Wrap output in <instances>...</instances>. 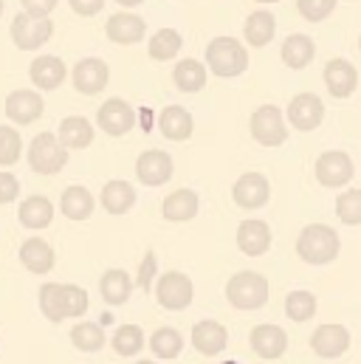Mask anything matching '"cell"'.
Masks as SVG:
<instances>
[{"label": "cell", "mask_w": 361, "mask_h": 364, "mask_svg": "<svg viewBox=\"0 0 361 364\" xmlns=\"http://www.w3.org/2000/svg\"><path fill=\"white\" fill-rule=\"evenodd\" d=\"M192 296H195V288H192V279L180 272H167L158 277L156 282V299L161 308L167 311H183L192 305Z\"/></svg>", "instance_id": "7"}, {"label": "cell", "mask_w": 361, "mask_h": 364, "mask_svg": "<svg viewBox=\"0 0 361 364\" xmlns=\"http://www.w3.org/2000/svg\"><path fill=\"white\" fill-rule=\"evenodd\" d=\"M116 3H122L124 9H133V6H141L144 0H116Z\"/></svg>", "instance_id": "47"}, {"label": "cell", "mask_w": 361, "mask_h": 364, "mask_svg": "<svg viewBox=\"0 0 361 364\" xmlns=\"http://www.w3.org/2000/svg\"><path fill=\"white\" fill-rule=\"evenodd\" d=\"M68 3L80 17H93L104 9V0H68Z\"/></svg>", "instance_id": "46"}, {"label": "cell", "mask_w": 361, "mask_h": 364, "mask_svg": "<svg viewBox=\"0 0 361 364\" xmlns=\"http://www.w3.org/2000/svg\"><path fill=\"white\" fill-rule=\"evenodd\" d=\"M359 51H361V34H359Z\"/></svg>", "instance_id": "52"}, {"label": "cell", "mask_w": 361, "mask_h": 364, "mask_svg": "<svg viewBox=\"0 0 361 364\" xmlns=\"http://www.w3.org/2000/svg\"><path fill=\"white\" fill-rule=\"evenodd\" d=\"M158 274V260H156V252H147L141 266H139V277H136V285L141 291H150L153 288V277Z\"/></svg>", "instance_id": "43"}, {"label": "cell", "mask_w": 361, "mask_h": 364, "mask_svg": "<svg viewBox=\"0 0 361 364\" xmlns=\"http://www.w3.org/2000/svg\"><path fill=\"white\" fill-rule=\"evenodd\" d=\"M274 31H276V20L269 9H257L246 17V26H243V37L252 48H263L274 40Z\"/></svg>", "instance_id": "25"}, {"label": "cell", "mask_w": 361, "mask_h": 364, "mask_svg": "<svg viewBox=\"0 0 361 364\" xmlns=\"http://www.w3.org/2000/svg\"><path fill=\"white\" fill-rule=\"evenodd\" d=\"M232 198L240 209H263L271 198V183L263 173H246L240 176L235 189H232Z\"/></svg>", "instance_id": "13"}, {"label": "cell", "mask_w": 361, "mask_h": 364, "mask_svg": "<svg viewBox=\"0 0 361 364\" xmlns=\"http://www.w3.org/2000/svg\"><path fill=\"white\" fill-rule=\"evenodd\" d=\"M40 311L45 314L48 322L60 325L63 319H68V311H65V291L60 282H45L40 288Z\"/></svg>", "instance_id": "33"}, {"label": "cell", "mask_w": 361, "mask_h": 364, "mask_svg": "<svg viewBox=\"0 0 361 364\" xmlns=\"http://www.w3.org/2000/svg\"><path fill=\"white\" fill-rule=\"evenodd\" d=\"M223 364H240V362H223Z\"/></svg>", "instance_id": "51"}, {"label": "cell", "mask_w": 361, "mask_h": 364, "mask_svg": "<svg viewBox=\"0 0 361 364\" xmlns=\"http://www.w3.org/2000/svg\"><path fill=\"white\" fill-rule=\"evenodd\" d=\"M158 130L164 133V139L170 141H186L195 130V122H192V113L180 105H170L161 110L158 116Z\"/></svg>", "instance_id": "22"}, {"label": "cell", "mask_w": 361, "mask_h": 364, "mask_svg": "<svg viewBox=\"0 0 361 364\" xmlns=\"http://www.w3.org/2000/svg\"><path fill=\"white\" fill-rule=\"evenodd\" d=\"M316 314V296L311 291H291L285 296V316L291 322H308Z\"/></svg>", "instance_id": "37"}, {"label": "cell", "mask_w": 361, "mask_h": 364, "mask_svg": "<svg viewBox=\"0 0 361 364\" xmlns=\"http://www.w3.org/2000/svg\"><path fill=\"white\" fill-rule=\"evenodd\" d=\"M136 178L144 186H161L173 178V156L164 150H144L136 161Z\"/></svg>", "instance_id": "14"}, {"label": "cell", "mask_w": 361, "mask_h": 364, "mask_svg": "<svg viewBox=\"0 0 361 364\" xmlns=\"http://www.w3.org/2000/svg\"><path fill=\"white\" fill-rule=\"evenodd\" d=\"M45 110V102L43 96L34 91H14L6 96V116L14 122V124H31L43 116Z\"/></svg>", "instance_id": "17"}, {"label": "cell", "mask_w": 361, "mask_h": 364, "mask_svg": "<svg viewBox=\"0 0 361 364\" xmlns=\"http://www.w3.org/2000/svg\"><path fill=\"white\" fill-rule=\"evenodd\" d=\"M336 215L342 223L347 226H359L361 223V189H347L339 195L336 200Z\"/></svg>", "instance_id": "40"}, {"label": "cell", "mask_w": 361, "mask_h": 364, "mask_svg": "<svg viewBox=\"0 0 361 364\" xmlns=\"http://www.w3.org/2000/svg\"><path fill=\"white\" fill-rule=\"evenodd\" d=\"M54 34V23L48 17H31L26 11H20L14 20H11V43L20 48V51H34V48H43Z\"/></svg>", "instance_id": "6"}, {"label": "cell", "mask_w": 361, "mask_h": 364, "mask_svg": "<svg viewBox=\"0 0 361 364\" xmlns=\"http://www.w3.org/2000/svg\"><path fill=\"white\" fill-rule=\"evenodd\" d=\"M325 85H328L330 96L347 99L350 93L356 91V85H359V74H356L353 63H347V60H330L325 65Z\"/></svg>", "instance_id": "20"}, {"label": "cell", "mask_w": 361, "mask_h": 364, "mask_svg": "<svg viewBox=\"0 0 361 364\" xmlns=\"http://www.w3.org/2000/svg\"><path fill=\"white\" fill-rule=\"evenodd\" d=\"M57 136L68 150H85L93 141V127L85 116H68V119H63Z\"/></svg>", "instance_id": "31"}, {"label": "cell", "mask_w": 361, "mask_h": 364, "mask_svg": "<svg viewBox=\"0 0 361 364\" xmlns=\"http://www.w3.org/2000/svg\"><path fill=\"white\" fill-rule=\"evenodd\" d=\"M180 46H183L180 31H176V28H158L150 37V57L158 60V63H167V60L178 57Z\"/></svg>", "instance_id": "34"}, {"label": "cell", "mask_w": 361, "mask_h": 364, "mask_svg": "<svg viewBox=\"0 0 361 364\" xmlns=\"http://www.w3.org/2000/svg\"><path fill=\"white\" fill-rule=\"evenodd\" d=\"M99 291H102V299L107 305H124L130 299V294H133V279L122 269H110V272L102 274Z\"/></svg>", "instance_id": "28"}, {"label": "cell", "mask_w": 361, "mask_h": 364, "mask_svg": "<svg viewBox=\"0 0 361 364\" xmlns=\"http://www.w3.org/2000/svg\"><path fill=\"white\" fill-rule=\"evenodd\" d=\"M285 116H288V122H291L293 130L311 133V130H316V127L322 124V119H325V105H322V99H319L316 93H296V96L288 102Z\"/></svg>", "instance_id": "9"}, {"label": "cell", "mask_w": 361, "mask_h": 364, "mask_svg": "<svg viewBox=\"0 0 361 364\" xmlns=\"http://www.w3.org/2000/svg\"><path fill=\"white\" fill-rule=\"evenodd\" d=\"M229 345V331L215 322V319H203L192 328V348L200 353V356H217L223 353Z\"/></svg>", "instance_id": "16"}, {"label": "cell", "mask_w": 361, "mask_h": 364, "mask_svg": "<svg viewBox=\"0 0 361 364\" xmlns=\"http://www.w3.org/2000/svg\"><path fill=\"white\" fill-rule=\"evenodd\" d=\"M269 279L257 272H240L226 282V299L237 311H257L269 302Z\"/></svg>", "instance_id": "3"}, {"label": "cell", "mask_w": 361, "mask_h": 364, "mask_svg": "<svg viewBox=\"0 0 361 364\" xmlns=\"http://www.w3.org/2000/svg\"><path fill=\"white\" fill-rule=\"evenodd\" d=\"M339 252H342V240L325 223H311L296 237V255L308 266H328L339 257Z\"/></svg>", "instance_id": "1"}, {"label": "cell", "mask_w": 361, "mask_h": 364, "mask_svg": "<svg viewBox=\"0 0 361 364\" xmlns=\"http://www.w3.org/2000/svg\"><path fill=\"white\" fill-rule=\"evenodd\" d=\"M313 57H316V46H313V40L308 34H291V37H285V43H282V63L288 68L302 71V68H308L313 63Z\"/></svg>", "instance_id": "26"}, {"label": "cell", "mask_w": 361, "mask_h": 364, "mask_svg": "<svg viewBox=\"0 0 361 364\" xmlns=\"http://www.w3.org/2000/svg\"><path fill=\"white\" fill-rule=\"evenodd\" d=\"M63 291H65V311H68V316H82V314H88V291L82 288V285H63Z\"/></svg>", "instance_id": "42"}, {"label": "cell", "mask_w": 361, "mask_h": 364, "mask_svg": "<svg viewBox=\"0 0 361 364\" xmlns=\"http://www.w3.org/2000/svg\"><path fill=\"white\" fill-rule=\"evenodd\" d=\"M96 124H99L107 136H124V133H130V130L136 127V110H133L124 99L113 96V99H107V102L99 107Z\"/></svg>", "instance_id": "10"}, {"label": "cell", "mask_w": 361, "mask_h": 364, "mask_svg": "<svg viewBox=\"0 0 361 364\" xmlns=\"http://www.w3.org/2000/svg\"><path fill=\"white\" fill-rule=\"evenodd\" d=\"M313 173H316V181L322 183V186L339 189V186L353 181V173H356V170H353V161H350L347 153H342V150H328V153H322V156L316 159Z\"/></svg>", "instance_id": "8"}, {"label": "cell", "mask_w": 361, "mask_h": 364, "mask_svg": "<svg viewBox=\"0 0 361 364\" xmlns=\"http://www.w3.org/2000/svg\"><path fill=\"white\" fill-rule=\"evenodd\" d=\"M17 218L26 229H45L51 220H54V203L43 195H31L20 203L17 209Z\"/></svg>", "instance_id": "27"}, {"label": "cell", "mask_w": 361, "mask_h": 364, "mask_svg": "<svg viewBox=\"0 0 361 364\" xmlns=\"http://www.w3.org/2000/svg\"><path fill=\"white\" fill-rule=\"evenodd\" d=\"M104 34H107V40L116 43V46H133V43H141V40H144L147 23H144L139 14H133V11H119V14H113V17L107 20Z\"/></svg>", "instance_id": "15"}, {"label": "cell", "mask_w": 361, "mask_h": 364, "mask_svg": "<svg viewBox=\"0 0 361 364\" xmlns=\"http://www.w3.org/2000/svg\"><path fill=\"white\" fill-rule=\"evenodd\" d=\"M206 71L209 68H203V63L198 60H180L173 68V82L183 93H198L206 88Z\"/></svg>", "instance_id": "32"}, {"label": "cell", "mask_w": 361, "mask_h": 364, "mask_svg": "<svg viewBox=\"0 0 361 364\" xmlns=\"http://www.w3.org/2000/svg\"><path fill=\"white\" fill-rule=\"evenodd\" d=\"M68 164V147L54 133H40L28 144V167L37 176H57Z\"/></svg>", "instance_id": "4"}, {"label": "cell", "mask_w": 361, "mask_h": 364, "mask_svg": "<svg viewBox=\"0 0 361 364\" xmlns=\"http://www.w3.org/2000/svg\"><path fill=\"white\" fill-rule=\"evenodd\" d=\"M350 348V333L345 325H319L311 333V350L319 359H339Z\"/></svg>", "instance_id": "12"}, {"label": "cell", "mask_w": 361, "mask_h": 364, "mask_svg": "<svg viewBox=\"0 0 361 364\" xmlns=\"http://www.w3.org/2000/svg\"><path fill=\"white\" fill-rule=\"evenodd\" d=\"M206 68L220 80H235L249 68V48L235 37H215L206 46Z\"/></svg>", "instance_id": "2"}, {"label": "cell", "mask_w": 361, "mask_h": 364, "mask_svg": "<svg viewBox=\"0 0 361 364\" xmlns=\"http://www.w3.org/2000/svg\"><path fill=\"white\" fill-rule=\"evenodd\" d=\"M249 130H252V139L263 147H279L285 144L288 139V127H285V116L276 105H263L252 113V122H249Z\"/></svg>", "instance_id": "5"}, {"label": "cell", "mask_w": 361, "mask_h": 364, "mask_svg": "<svg viewBox=\"0 0 361 364\" xmlns=\"http://www.w3.org/2000/svg\"><path fill=\"white\" fill-rule=\"evenodd\" d=\"M0 14H3V0H0Z\"/></svg>", "instance_id": "50"}, {"label": "cell", "mask_w": 361, "mask_h": 364, "mask_svg": "<svg viewBox=\"0 0 361 364\" xmlns=\"http://www.w3.org/2000/svg\"><path fill=\"white\" fill-rule=\"evenodd\" d=\"M93 206H96V200H93V195H90L85 186H68L65 192H63V198H60V209H63V215L68 218V220H88L90 215H93Z\"/></svg>", "instance_id": "30"}, {"label": "cell", "mask_w": 361, "mask_h": 364, "mask_svg": "<svg viewBox=\"0 0 361 364\" xmlns=\"http://www.w3.org/2000/svg\"><path fill=\"white\" fill-rule=\"evenodd\" d=\"M20 3H23V11L31 17H48L57 9V0H20Z\"/></svg>", "instance_id": "45"}, {"label": "cell", "mask_w": 361, "mask_h": 364, "mask_svg": "<svg viewBox=\"0 0 361 364\" xmlns=\"http://www.w3.org/2000/svg\"><path fill=\"white\" fill-rule=\"evenodd\" d=\"M198 209H200V198H198L195 189H176V192H170L164 198V206H161V212H164V218L170 223L192 220L198 215Z\"/></svg>", "instance_id": "23"}, {"label": "cell", "mask_w": 361, "mask_h": 364, "mask_svg": "<svg viewBox=\"0 0 361 364\" xmlns=\"http://www.w3.org/2000/svg\"><path fill=\"white\" fill-rule=\"evenodd\" d=\"M102 206L110 215H127L136 206V189L127 181H107L102 189Z\"/></svg>", "instance_id": "29"}, {"label": "cell", "mask_w": 361, "mask_h": 364, "mask_svg": "<svg viewBox=\"0 0 361 364\" xmlns=\"http://www.w3.org/2000/svg\"><path fill=\"white\" fill-rule=\"evenodd\" d=\"M104 342H107L104 331H102L99 325H93V322H80V325H74V331H71V345H74L77 350H82V353H96V350H102Z\"/></svg>", "instance_id": "35"}, {"label": "cell", "mask_w": 361, "mask_h": 364, "mask_svg": "<svg viewBox=\"0 0 361 364\" xmlns=\"http://www.w3.org/2000/svg\"><path fill=\"white\" fill-rule=\"evenodd\" d=\"M150 350L156 353V359H176L183 350V336L176 328H158L150 336Z\"/></svg>", "instance_id": "36"}, {"label": "cell", "mask_w": 361, "mask_h": 364, "mask_svg": "<svg viewBox=\"0 0 361 364\" xmlns=\"http://www.w3.org/2000/svg\"><path fill=\"white\" fill-rule=\"evenodd\" d=\"M237 246L249 257H263L271 249V226L266 220H246V223H240Z\"/></svg>", "instance_id": "21"}, {"label": "cell", "mask_w": 361, "mask_h": 364, "mask_svg": "<svg viewBox=\"0 0 361 364\" xmlns=\"http://www.w3.org/2000/svg\"><path fill=\"white\" fill-rule=\"evenodd\" d=\"M144 348V333L139 325H122L113 333V350L119 356H136Z\"/></svg>", "instance_id": "38"}, {"label": "cell", "mask_w": 361, "mask_h": 364, "mask_svg": "<svg viewBox=\"0 0 361 364\" xmlns=\"http://www.w3.org/2000/svg\"><path fill=\"white\" fill-rule=\"evenodd\" d=\"M20 263L31 274H48L54 269V263H57V255H54V249L45 240L31 237V240H26L20 246Z\"/></svg>", "instance_id": "24"}, {"label": "cell", "mask_w": 361, "mask_h": 364, "mask_svg": "<svg viewBox=\"0 0 361 364\" xmlns=\"http://www.w3.org/2000/svg\"><path fill=\"white\" fill-rule=\"evenodd\" d=\"M71 80H74V88L85 96H96L107 88V80H110V68L104 60L99 57H85L74 65L71 71Z\"/></svg>", "instance_id": "11"}, {"label": "cell", "mask_w": 361, "mask_h": 364, "mask_svg": "<svg viewBox=\"0 0 361 364\" xmlns=\"http://www.w3.org/2000/svg\"><path fill=\"white\" fill-rule=\"evenodd\" d=\"M20 153H23V139L14 127L9 124H0V167H11L20 161Z\"/></svg>", "instance_id": "39"}, {"label": "cell", "mask_w": 361, "mask_h": 364, "mask_svg": "<svg viewBox=\"0 0 361 364\" xmlns=\"http://www.w3.org/2000/svg\"><path fill=\"white\" fill-rule=\"evenodd\" d=\"M252 348H254V353H257L260 359L274 362V359H279V356L285 353V348H288V333H285L279 325H257V328L252 331Z\"/></svg>", "instance_id": "19"}, {"label": "cell", "mask_w": 361, "mask_h": 364, "mask_svg": "<svg viewBox=\"0 0 361 364\" xmlns=\"http://www.w3.org/2000/svg\"><path fill=\"white\" fill-rule=\"evenodd\" d=\"M257 3H279V0H257Z\"/></svg>", "instance_id": "49"}, {"label": "cell", "mask_w": 361, "mask_h": 364, "mask_svg": "<svg viewBox=\"0 0 361 364\" xmlns=\"http://www.w3.org/2000/svg\"><path fill=\"white\" fill-rule=\"evenodd\" d=\"M136 364H156V362H150V359H141V362H136Z\"/></svg>", "instance_id": "48"}, {"label": "cell", "mask_w": 361, "mask_h": 364, "mask_svg": "<svg viewBox=\"0 0 361 364\" xmlns=\"http://www.w3.org/2000/svg\"><path fill=\"white\" fill-rule=\"evenodd\" d=\"M28 77H31V82H34L40 91H54V88H60V85L65 82L68 68H65V63H63L60 57L43 54V57H37V60L31 63Z\"/></svg>", "instance_id": "18"}, {"label": "cell", "mask_w": 361, "mask_h": 364, "mask_svg": "<svg viewBox=\"0 0 361 364\" xmlns=\"http://www.w3.org/2000/svg\"><path fill=\"white\" fill-rule=\"evenodd\" d=\"M336 9V0H296V11L308 20V23H322L325 17H330Z\"/></svg>", "instance_id": "41"}, {"label": "cell", "mask_w": 361, "mask_h": 364, "mask_svg": "<svg viewBox=\"0 0 361 364\" xmlns=\"http://www.w3.org/2000/svg\"><path fill=\"white\" fill-rule=\"evenodd\" d=\"M20 195V181L11 173H0V203H11Z\"/></svg>", "instance_id": "44"}]
</instances>
